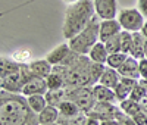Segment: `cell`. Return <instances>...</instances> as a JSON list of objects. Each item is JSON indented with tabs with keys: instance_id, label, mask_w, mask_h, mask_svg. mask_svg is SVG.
Wrapping results in <instances>:
<instances>
[{
	"instance_id": "cell-15",
	"label": "cell",
	"mask_w": 147,
	"mask_h": 125,
	"mask_svg": "<svg viewBox=\"0 0 147 125\" xmlns=\"http://www.w3.org/2000/svg\"><path fill=\"white\" fill-rule=\"evenodd\" d=\"M137 81L138 80H132V78H124L122 77L119 84L115 87V94H116V99L118 102H122L125 99H129L134 87L137 85Z\"/></svg>"
},
{
	"instance_id": "cell-2",
	"label": "cell",
	"mask_w": 147,
	"mask_h": 125,
	"mask_svg": "<svg viewBox=\"0 0 147 125\" xmlns=\"http://www.w3.org/2000/svg\"><path fill=\"white\" fill-rule=\"evenodd\" d=\"M91 60L87 55L71 52V55L60 65L53 66V71L60 74L65 80V87H84L94 85L91 77Z\"/></svg>"
},
{
	"instance_id": "cell-32",
	"label": "cell",
	"mask_w": 147,
	"mask_h": 125,
	"mask_svg": "<svg viewBox=\"0 0 147 125\" xmlns=\"http://www.w3.org/2000/svg\"><path fill=\"white\" fill-rule=\"evenodd\" d=\"M30 57H31V53H30V52L22 53L21 50H19V52H15V55H13V59L18 60V62H21V64H27V60H28Z\"/></svg>"
},
{
	"instance_id": "cell-11",
	"label": "cell",
	"mask_w": 147,
	"mask_h": 125,
	"mask_svg": "<svg viewBox=\"0 0 147 125\" xmlns=\"http://www.w3.org/2000/svg\"><path fill=\"white\" fill-rule=\"evenodd\" d=\"M122 31V25L115 19H100V41H107L109 39L118 35Z\"/></svg>"
},
{
	"instance_id": "cell-14",
	"label": "cell",
	"mask_w": 147,
	"mask_h": 125,
	"mask_svg": "<svg viewBox=\"0 0 147 125\" xmlns=\"http://www.w3.org/2000/svg\"><path fill=\"white\" fill-rule=\"evenodd\" d=\"M71 52H72V50L69 47V43H62V44H59L57 47H55L52 52H49L46 59L50 62L53 66H57L71 55Z\"/></svg>"
},
{
	"instance_id": "cell-9",
	"label": "cell",
	"mask_w": 147,
	"mask_h": 125,
	"mask_svg": "<svg viewBox=\"0 0 147 125\" xmlns=\"http://www.w3.org/2000/svg\"><path fill=\"white\" fill-rule=\"evenodd\" d=\"M47 91H49V85H47L46 78L32 75V77L25 82V85H24L21 94L28 97V96H32V94H46Z\"/></svg>"
},
{
	"instance_id": "cell-21",
	"label": "cell",
	"mask_w": 147,
	"mask_h": 125,
	"mask_svg": "<svg viewBox=\"0 0 147 125\" xmlns=\"http://www.w3.org/2000/svg\"><path fill=\"white\" fill-rule=\"evenodd\" d=\"M27 100H28L30 107L35 112V114H40V112L49 105L46 94H32V96H28Z\"/></svg>"
},
{
	"instance_id": "cell-27",
	"label": "cell",
	"mask_w": 147,
	"mask_h": 125,
	"mask_svg": "<svg viewBox=\"0 0 147 125\" xmlns=\"http://www.w3.org/2000/svg\"><path fill=\"white\" fill-rule=\"evenodd\" d=\"M132 32L122 30L121 31V49L124 53H131V49H132Z\"/></svg>"
},
{
	"instance_id": "cell-23",
	"label": "cell",
	"mask_w": 147,
	"mask_h": 125,
	"mask_svg": "<svg viewBox=\"0 0 147 125\" xmlns=\"http://www.w3.org/2000/svg\"><path fill=\"white\" fill-rule=\"evenodd\" d=\"M129 55L128 53H124V52H118V53H112V55H109L107 60H106V65L110 66V68H113V69H119L122 65H124V62L127 60Z\"/></svg>"
},
{
	"instance_id": "cell-19",
	"label": "cell",
	"mask_w": 147,
	"mask_h": 125,
	"mask_svg": "<svg viewBox=\"0 0 147 125\" xmlns=\"http://www.w3.org/2000/svg\"><path fill=\"white\" fill-rule=\"evenodd\" d=\"M90 57L91 62H97V64H106V60L109 57V52H107V49L105 46L103 41H99V43H96L91 50L88 52L87 55Z\"/></svg>"
},
{
	"instance_id": "cell-16",
	"label": "cell",
	"mask_w": 147,
	"mask_h": 125,
	"mask_svg": "<svg viewBox=\"0 0 147 125\" xmlns=\"http://www.w3.org/2000/svg\"><path fill=\"white\" fill-rule=\"evenodd\" d=\"M28 65H30V69H31L32 75H35V77L47 78L49 75L53 72V65L47 59H35V60L30 62Z\"/></svg>"
},
{
	"instance_id": "cell-7",
	"label": "cell",
	"mask_w": 147,
	"mask_h": 125,
	"mask_svg": "<svg viewBox=\"0 0 147 125\" xmlns=\"http://www.w3.org/2000/svg\"><path fill=\"white\" fill-rule=\"evenodd\" d=\"M118 21L122 25V30L129 31V32H136L141 31L143 25H144V16L143 14L136 9V7H128V9H122L118 14Z\"/></svg>"
},
{
	"instance_id": "cell-6",
	"label": "cell",
	"mask_w": 147,
	"mask_h": 125,
	"mask_svg": "<svg viewBox=\"0 0 147 125\" xmlns=\"http://www.w3.org/2000/svg\"><path fill=\"white\" fill-rule=\"evenodd\" d=\"M65 89H66V99L72 100L84 114H87L94 106L96 99L93 93V87L84 85V87H65Z\"/></svg>"
},
{
	"instance_id": "cell-30",
	"label": "cell",
	"mask_w": 147,
	"mask_h": 125,
	"mask_svg": "<svg viewBox=\"0 0 147 125\" xmlns=\"http://www.w3.org/2000/svg\"><path fill=\"white\" fill-rule=\"evenodd\" d=\"M147 96V91L143 89V87L138 84V81H137V85L134 87V90H132V93H131V96H129V99L131 100H134V102H140L141 99H144Z\"/></svg>"
},
{
	"instance_id": "cell-33",
	"label": "cell",
	"mask_w": 147,
	"mask_h": 125,
	"mask_svg": "<svg viewBox=\"0 0 147 125\" xmlns=\"http://www.w3.org/2000/svg\"><path fill=\"white\" fill-rule=\"evenodd\" d=\"M140 74L141 78H147V57L140 59Z\"/></svg>"
},
{
	"instance_id": "cell-39",
	"label": "cell",
	"mask_w": 147,
	"mask_h": 125,
	"mask_svg": "<svg viewBox=\"0 0 147 125\" xmlns=\"http://www.w3.org/2000/svg\"><path fill=\"white\" fill-rule=\"evenodd\" d=\"M65 3H68V5H74V3H77V2H80V0H63Z\"/></svg>"
},
{
	"instance_id": "cell-4",
	"label": "cell",
	"mask_w": 147,
	"mask_h": 125,
	"mask_svg": "<svg viewBox=\"0 0 147 125\" xmlns=\"http://www.w3.org/2000/svg\"><path fill=\"white\" fill-rule=\"evenodd\" d=\"M32 77L28 64H21L13 57L0 60V87L10 93H21L25 82Z\"/></svg>"
},
{
	"instance_id": "cell-31",
	"label": "cell",
	"mask_w": 147,
	"mask_h": 125,
	"mask_svg": "<svg viewBox=\"0 0 147 125\" xmlns=\"http://www.w3.org/2000/svg\"><path fill=\"white\" fill-rule=\"evenodd\" d=\"M132 119L136 121L137 125H147V114H146V112H143V110H140L138 114L134 115Z\"/></svg>"
},
{
	"instance_id": "cell-29",
	"label": "cell",
	"mask_w": 147,
	"mask_h": 125,
	"mask_svg": "<svg viewBox=\"0 0 147 125\" xmlns=\"http://www.w3.org/2000/svg\"><path fill=\"white\" fill-rule=\"evenodd\" d=\"M115 119L119 122V125H137V124H136V121L132 119V116L127 115V114H125V112L122 110L121 107H118V112H116Z\"/></svg>"
},
{
	"instance_id": "cell-18",
	"label": "cell",
	"mask_w": 147,
	"mask_h": 125,
	"mask_svg": "<svg viewBox=\"0 0 147 125\" xmlns=\"http://www.w3.org/2000/svg\"><path fill=\"white\" fill-rule=\"evenodd\" d=\"M121 78L122 77H121V74L118 72V69H113V68H110V66L106 65V69H105L103 75L100 77L99 82L103 84V85H106V87H109V89H113L115 90V87L119 84Z\"/></svg>"
},
{
	"instance_id": "cell-3",
	"label": "cell",
	"mask_w": 147,
	"mask_h": 125,
	"mask_svg": "<svg viewBox=\"0 0 147 125\" xmlns=\"http://www.w3.org/2000/svg\"><path fill=\"white\" fill-rule=\"evenodd\" d=\"M96 16V9L93 0H80V2L69 5L65 10V19L62 32L66 40L72 39L80 31H82L90 21Z\"/></svg>"
},
{
	"instance_id": "cell-13",
	"label": "cell",
	"mask_w": 147,
	"mask_h": 125,
	"mask_svg": "<svg viewBox=\"0 0 147 125\" xmlns=\"http://www.w3.org/2000/svg\"><path fill=\"white\" fill-rule=\"evenodd\" d=\"M93 93H94L96 102H103V103H116L118 102L115 90L109 89V87H106L100 82L93 85Z\"/></svg>"
},
{
	"instance_id": "cell-28",
	"label": "cell",
	"mask_w": 147,
	"mask_h": 125,
	"mask_svg": "<svg viewBox=\"0 0 147 125\" xmlns=\"http://www.w3.org/2000/svg\"><path fill=\"white\" fill-rule=\"evenodd\" d=\"M105 46H106V49H107L109 55L122 52V49H121V32H119L118 35L112 37V39H109L107 41H105Z\"/></svg>"
},
{
	"instance_id": "cell-5",
	"label": "cell",
	"mask_w": 147,
	"mask_h": 125,
	"mask_svg": "<svg viewBox=\"0 0 147 125\" xmlns=\"http://www.w3.org/2000/svg\"><path fill=\"white\" fill-rule=\"evenodd\" d=\"M99 41H100V18L97 15L90 21V24L82 31H80L77 35H74L72 39L68 40L71 50L80 55H88L91 47Z\"/></svg>"
},
{
	"instance_id": "cell-22",
	"label": "cell",
	"mask_w": 147,
	"mask_h": 125,
	"mask_svg": "<svg viewBox=\"0 0 147 125\" xmlns=\"http://www.w3.org/2000/svg\"><path fill=\"white\" fill-rule=\"evenodd\" d=\"M57 109L60 112V116H66V118L68 116H75V115L81 114V109L69 99L63 100V102L57 106Z\"/></svg>"
},
{
	"instance_id": "cell-26",
	"label": "cell",
	"mask_w": 147,
	"mask_h": 125,
	"mask_svg": "<svg viewBox=\"0 0 147 125\" xmlns=\"http://www.w3.org/2000/svg\"><path fill=\"white\" fill-rule=\"evenodd\" d=\"M119 107L129 116H134L136 114H138V112L141 110L140 103L134 102V100H131V99H125V100H122V102H119Z\"/></svg>"
},
{
	"instance_id": "cell-20",
	"label": "cell",
	"mask_w": 147,
	"mask_h": 125,
	"mask_svg": "<svg viewBox=\"0 0 147 125\" xmlns=\"http://www.w3.org/2000/svg\"><path fill=\"white\" fill-rule=\"evenodd\" d=\"M60 118V112L56 106L53 105H47L40 114H38V121L40 124H52V122H59Z\"/></svg>"
},
{
	"instance_id": "cell-12",
	"label": "cell",
	"mask_w": 147,
	"mask_h": 125,
	"mask_svg": "<svg viewBox=\"0 0 147 125\" xmlns=\"http://www.w3.org/2000/svg\"><path fill=\"white\" fill-rule=\"evenodd\" d=\"M118 72L121 74V77L124 78H132V80H140L141 78V74H140V60L132 57V56H128L127 60L124 62Z\"/></svg>"
},
{
	"instance_id": "cell-24",
	"label": "cell",
	"mask_w": 147,
	"mask_h": 125,
	"mask_svg": "<svg viewBox=\"0 0 147 125\" xmlns=\"http://www.w3.org/2000/svg\"><path fill=\"white\" fill-rule=\"evenodd\" d=\"M87 119L88 116L84 114V112H81V114L75 115V116H60L59 118V124L60 125H85L87 124Z\"/></svg>"
},
{
	"instance_id": "cell-40",
	"label": "cell",
	"mask_w": 147,
	"mask_h": 125,
	"mask_svg": "<svg viewBox=\"0 0 147 125\" xmlns=\"http://www.w3.org/2000/svg\"><path fill=\"white\" fill-rule=\"evenodd\" d=\"M38 125H60L59 122H52V124H38Z\"/></svg>"
},
{
	"instance_id": "cell-10",
	"label": "cell",
	"mask_w": 147,
	"mask_h": 125,
	"mask_svg": "<svg viewBox=\"0 0 147 125\" xmlns=\"http://www.w3.org/2000/svg\"><path fill=\"white\" fill-rule=\"evenodd\" d=\"M96 15L100 19H115L116 16V0H93Z\"/></svg>"
},
{
	"instance_id": "cell-17",
	"label": "cell",
	"mask_w": 147,
	"mask_h": 125,
	"mask_svg": "<svg viewBox=\"0 0 147 125\" xmlns=\"http://www.w3.org/2000/svg\"><path fill=\"white\" fill-rule=\"evenodd\" d=\"M132 49L129 56L136 57V59H144L146 57V37L141 34V31L132 32Z\"/></svg>"
},
{
	"instance_id": "cell-41",
	"label": "cell",
	"mask_w": 147,
	"mask_h": 125,
	"mask_svg": "<svg viewBox=\"0 0 147 125\" xmlns=\"http://www.w3.org/2000/svg\"><path fill=\"white\" fill-rule=\"evenodd\" d=\"M146 57H147V40H146Z\"/></svg>"
},
{
	"instance_id": "cell-36",
	"label": "cell",
	"mask_w": 147,
	"mask_h": 125,
	"mask_svg": "<svg viewBox=\"0 0 147 125\" xmlns=\"http://www.w3.org/2000/svg\"><path fill=\"white\" fill-rule=\"evenodd\" d=\"M100 125H119L116 119H107V121H100Z\"/></svg>"
},
{
	"instance_id": "cell-8",
	"label": "cell",
	"mask_w": 147,
	"mask_h": 125,
	"mask_svg": "<svg viewBox=\"0 0 147 125\" xmlns=\"http://www.w3.org/2000/svg\"><path fill=\"white\" fill-rule=\"evenodd\" d=\"M118 107L115 103H103V102H96L94 106L87 112V116L96 118L99 121H107V119H115Z\"/></svg>"
},
{
	"instance_id": "cell-37",
	"label": "cell",
	"mask_w": 147,
	"mask_h": 125,
	"mask_svg": "<svg viewBox=\"0 0 147 125\" xmlns=\"http://www.w3.org/2000/svg\"><path fill=\"white\" fill-rule=\"evenodd\" d=\"M85 125H100V121L96 119V118H90V116H88L87 124H85Z\"/></svg>"
},
{
	"instance_id": "cell-35",
	"label": "cell",
	"mask_w": 147,
	"mask_h": 125,
	"mask_svg": "<svg viewBox=\"0 0 147 125\" xmlns=\"http://www.w3.org/2000/svg\"><path fill=\"white\" fill-rule=\"evenodd\" d=\"M138 103H140V107H141V110L147 114V96H146L144 99H141Z\"/></svg>"
},
{
	"instance_id": "cell-1",
	"label": "cell",
	"mask_w": 147,
	"mask_h": 125,
	"mask_svg": "<svg viewBox=\"0 0 147 125\" xmlns=\"http://www.w3.org/2000/svg\"><path fill=\"white\" fill-rule=\"evenodd\" d=\"M38 114L21 93L0 91V125H38Z\"/></svg>"
},
{
	"instance_id": "cell-25",
	"label": "cell",
	"mask_w": 147,
	"mask_h": 125,
	"mask_svg": "<svg viewBox=\"0 0 147 125\" xmlns=\"http://www.w3.org/2000/svg\"><path fill=\"white\" fill-rule=\"evenodd\" d=\"M47 85H49V90H60L65 87V80L60 74H57L56 71H53L49 77L46 78Z\"/></svg>"
},
{
	"instance_id": "cell-34",
	"label": "cell",
	"mask_w": 147,
	"mask_h": 125,
	"mask_svg": "<svg viewBox=\"0 0 147 125\" xmlns=\"http://www.w3.org/2000/svg\"><path fill=\"white\" fill-rule=\"evenodd\" d=\"M144 18H147V0H138V7H137Z\"/></svg>"
},
{
	"instance_id": "cell-38",
	"label": "cell",
	"mask_w": 147,
	"mask_h": 125,
	"mask_svg": "<svg viewBox=\"0 0 147 125\" xmlns=\"http://www.w3.org/2000/svg\"><path fill=\"white\" fill-rule=\"evenodd\" d=\"M141 34L146 37V40H147V21L144 22V25H143V28H141Z\"/></svg>"
}]
</instances>
